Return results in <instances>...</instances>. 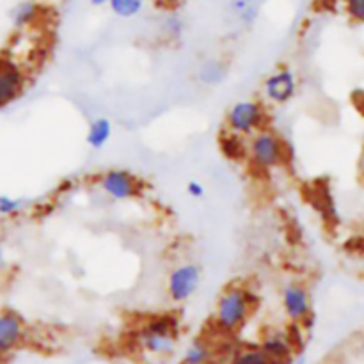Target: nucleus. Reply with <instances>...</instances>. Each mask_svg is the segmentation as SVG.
Returning <instances> with one entry per match:
<instances>
[{
	"label": "nucleus",
	"mask_w": 364,
	"mask_h": 364,
	"mask_svg": "<svg viewBox=\"0 0 364 364\" xmlns=\"http://www.w3.org/2000/svg\"><path fill=\"white\" fill-rule=\"evenodd\" d=\"M23 318L13 309L0 311V355H6L13 352L21 345L25 338Z\"/></svg>",
	"instance_id": "obj_9"
},
{
	"label": "nucleus",
	"mask_w": 364,
	"mask_h": 364,
	"mask_svg": "<svg viewBox=\"0 0 364 364\" xmlns=\"http://www.w3.org/2000/svg\"><path fill=\"white\" fill-rule=\"evenodd\" d=\"M259 348L265 352V355L272 363L287 364L288 361H291L295 345L288 334L272 333V334H269V336H265V340L262 341Z\"/></svg>",
	"instance_id": "obj_11"
},
{
	"label": "nucleus",
	"mask_w": 364,
	"mask_h": 364,
	"mask_svg": "<svg viewBox=\"0 0 364 364\" xmlns=\"http://www.w3.org/2000/svg\"><path fill=\"white\" fill-rule=\"evenodd\" d=\"M249 160L258 171H272L279 167L284 160V146L279 135L269 128H262L252 134L247 146Z\"/></svg>",
	"instance_id": "obj_3"
},
{
	"label": "nucleus",
	"mask_w": 364,
	"mask_h": 364,
	"mask_svg": "<svg viewBox=\"0 0 364 364\" xmlns=\"http://www.w3.org/2000/svg\"><path fill=\"white\" fill-rule=\"evenodd\" d=\"M176 334L178 320L173 315H159L142 326L139 343L148 354L169 355L176 345Z\"/></svg>",
	"instance_id": "obj_2"
},
{
	"label": "nucleus",
	"mask_w": 364,
	"mask_h": 364,
	"mask_svg": "<svg viewBox=\"0 0 364 364\" xmlns=\"http://www.w3.org/2000/svg\"><path fill=\"white\" fill-rule=\"evenodd\" d=\"M212 358V350H210L208 343L198 340L185 350L183 364H206Z\"/></svg>",
	"instance_id": "obj_16"
},
{
	"label": "nucleus",
	"mask_w": 364,
	"mask_h": 364,
	"mask_svg": "<svg viewBox=\"0 0 364 364\" xmlns=\"http://www.w3.org/2000/svg\"><path fill=\"white\" fill-rule=\"evenodd\" d=\"M4 267H6V256H4V251L0 249V270H2Z\"/></svg>",
	"instance_id": "obj_23"
},
{
	"label": "nucleus",
	"mask_w": 364,
	"mask_h": 364,
	"mask_svg": "<svg viewBox=\"0 0 364 364\" xmlns=\"http://www.w3.org/2000/svg\"><path fill=\"white\" fill-rule=\"evenodd\" d=\"M297 75L288 68H279L263 82V96L272 105H284L297 95Z\"/></svg>",
	"instance_id": "obj_7"
},
{
	"label": "nucleus",
	"mask_w": 364,
	"mask_h": 364,
	"mask_svg": "<svg viewBox=\"0 0 364 364\" xmlns=\"http://www.w3.org/2000/svg\"><path fill=\"white\" fill-rule=\"evenodd\" d=\"M345 6H347V13L352 20L355 21H364V0H345Z\"/></svg>",
	"instance_id": "obj_20"
},
{
	"label": "nucleus",
	"mask_w": 364,
	"mask_h": 364,
	"mask_svg": "<svg viewBox=\"0 0 364 364\" xmlns=\"http://www.w3.org/2000/svg\"><path fill=\"white\" fill-rule=\"evenodd\" d=\"M23 199L13 198V196H0V215L13 217L23 210Z\"/></svg>",
	"instance_id": "obj_19"
},
{
	"label": "nucleus",
	"mask_w": 364,
	"mask_h": 364,
	"mask_svg": "<svg viewBox=\"0 0 364 364\" xmlns=\"http://www.w3.org/2000/svg\"><path fill=\"white\" fill-rule=\"evenodd\" d=\"M187 194L191 196V198H194V199H201L203 196L206 194L205 185H203L201 181H198V180H191L187 183Z\"/></svg>",
	"instance_id": "obj_21"
},
{
	"label": "nucleus",
	"mask_w": 364,
	"mask_h": 364,
	"mask_svg": "<svg viewBox=\"0 0 364 364\" xmlns=\"http://www.w3.org/2000/svg\"><path fill=\"white\" fill-rule=\"evenodd\" d=\"M267 121V110L263 103L256 100H240L226 114V127L230 134L238 137H249L262 130Z\"/></svg>",
	"instance_id": "obj_4"
},
{
	"label": "nucleus",
	"mask_w": 364,
	"mask_h": 364,
	"mask_svg": "<svg viewBox=\"0 0 364 364\" xmlns=\"http://www.w3.org/2000/svg\"><path fill=\"white\" fill-rule=\"evenodd\" d=\"M231 364H279V363L270 361V359L265 355V352H263L259 347H251L238 352Z\"/></svg>",
	"instance_id": "obj_17"
},
{
	"label": "nucleus",
	"mask_w": 364,
	"mask_h": 364,
	"mask_svg": "<svg viewBox=\"0 0 364 364\" xmlns=\"http://www.w3.org/2000/svg\"><path fill=\"white\" fill-rule=\"evenodd\" d=\"M167 31H169L173 36H180L181 34V21L178 20V18H171V20L167 21Z\"/></svg>",
	"instance_id": "obj_22"
},
{
	"label": "nucleus",
	"mask_w": 364,
	"mask_h": 364,
	"mask_svg": "<svg viewBox=\"0 0 364 364\" xmlns=\"http://www.w3.org/2000/svg\"><path fill=\"white\" fill-rule=\"evenodd\" d=\"M252 294L244 287H230L215 306V323L224 333H235L249 320L252 313Z\"/></svg>",
	"instance_id": "obj_1"
},
{
	"label": "nucleus",
	"mask_w": 364,
	"mask_h": 364,
	"mask_svg": "<svg viewBox=\"0 0 364 364\" xmlns=\"http://www.w3.org/2000/svg\"><path fill=\"white\" fill-rule=\"evenodd\" d=\"M228 66L219 59H206L201 66L198 68V80L203 85L215 87L220 82L226 80Z\"/></svg>",
	"instance_id": "obj_13"
},
{
	"label": "nucleus",
	"mask_w": 364,
	"mask_h": 364,
	"mask_svg": "<svg viewBox=\"0 0 364 364\" xmlns=\"http://www.w3.org/2000/svg\"><path fill=\"white\" fill-rule=\"evenodd\" d=\"M112 137V123L107 117H96L89 123L87 134H85V142L91 149L105 148L107 142Z\"/></svg>",
	"instance_id": "obj_12"
},
{
	"label": "nucleus",
	"mask_w": 364,
	"mask_h": 364,
	"mask_svg": "<svg viewBox=\"0 0 364 364\" xmlns=\"http://www.w3.org/2000/svg\"><path fill=\"white\" fill-rule=\"evenodd\" d=\"M201 287V269L196 263H181L167 276V295L176 304H183L194 297Z\"/></svg>",
	"instance_id": "obj_5"
},
{
	"label": "nucleus",
	"mask_w": 364,
	"mask_h": 364,
	"mask_svg": "<svg viewBox=\"0 0 364 364\" xmlns=\"http://www.w3.org/2000/svg\"><path fill=\"white\" fill-rule=\"evenodd\" d=\"M95 6H103V4H109V0H91Z\"/></svg>",
	"instance_id": "obj_24"
},
{
	"label": "nucleus",
	"mask_w": 364,
	"mask_h": 364,
	"mask_svg": "<svg viewBox=\"0 0 364 364\" xmlns=\"http://www.w3.org/2000/svg\"><path fill=\"white\" fill-rule=\"evenodd\" d=\"M220 149H223L224 156L230 160H240L247 153V146L244 144L242 137L233 134H228L220 139Z\"/></svg>",
	"instance_id": "obj_15"
},
{
	"label": "nucleus",
	"mask_w": 364,
	"mask_h": 364,
	"mask_svg": "<svg viewBox=\"0 0 364 364\" xmlns=\"http://www.w3.org/2000/svg\"><path fill=\"white\" fill-rule=\"evenodd\" d=\"M27 85L25 70L14 59H0V109L20 98Z\"/></svg>",
	"instance_id": "obj_8"
},
{
	"label": "nucleus",
	"mask_w": 364,
	"mask_h": 364,
	"mask_svg": "<svg viewBox=\"0 0 364 364\" xmlns=\"http://www.w3.org/2000/svg\"><path fill=\"white\" fill-rule=\"evenodd\" d=\"M100 188L114 201H130L141 196L144 183L127 169H109L100 178Z\"/></svg>",
	"instance_id": "obj_6"
},
{
	"label": "nucleus",
	"mask_w": 364,
	"mask_h": 364,
	"mask_svg": "<svg viewBox=\"0 0 364 364\" xmlns=\"http://www.w3.org/2000/svg\"><path fill=\"white\" fill-rule=\"evenodd\" d=\"M284 315L294 323L306 322L311 316V299L302 284H288L283 290Z\"/></svg>",
	"instance_id": "obj_10"
},
{
	"label": "nucleus",
	"mask_w": 364,
	"mask_h": 364,
	"mask_svg": "<svg viewBox=\"0 0 364 364\" xmlns=\"http://www.w3.org/2000/svg\"><path fill=\"white\" fill-rule=\"evenodd\" d=\"M39 14V7L36 2H31V0H25V2H20L11 13V18H13L14 27L23 28L27 25L34 23L36 18Z\"/></svg>",
	"instance_id": "obj_14"
},
{
	"label": "nucleus",
	"mask_w": 364,
	"mask_h": 364,
	"mask_svg": "<svg viewBox=\"0 0 364 364\" xmlns=\"http://www.w3.org/2000/svg\"><path fill=\"white\" fill-rule=\"evenodd\" d=\"M110 9L121 18H132L141 13L142 0H109Z\"/></svg>",
	"instance_id": "obj_18"
}]
</instances>
